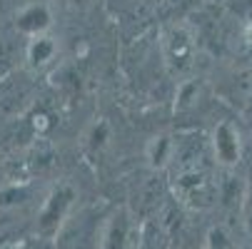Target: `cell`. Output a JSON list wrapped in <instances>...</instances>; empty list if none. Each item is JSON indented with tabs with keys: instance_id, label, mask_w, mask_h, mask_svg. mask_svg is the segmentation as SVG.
I'll list each match as a JSON object with an SVG mask.
<instances>
[{
	"instance_id": "1",
	"label": "cell",
	"mask_w": 252,
	"mask_h": 249,
	"mask_svg": "<svg viewBox=\"0 0 252 249\" xmlns=\"http://www.w3.org/2000/svg\"><path fill=\"white\" fill-rule=\"evenodd\" d=\"M247 40H250V43H252V25H250V28H247Z\"/></svg>"
}]
</instances>
